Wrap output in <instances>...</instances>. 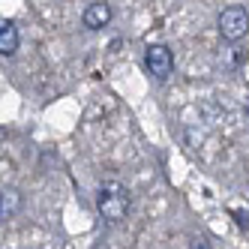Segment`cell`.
Returning <instances> with one entry per match:
<instances>
[{"label":"cell","instance_id":"obj_1","mask_svg":"<svg viewBox=\"0 0 249 249\" xmlns=\"http://www.w3.org/2000/svg\"><path fill=\"white\" fill-rule=\"evenodd\" d=\"M96 207L102 213V219H108V222H123L126 219V213H129V192L126 186H120V183H102L99 186V195H96Z\"/></svg>","mask_w":249,"mask_h":249},{"label":"cell","instance_id":"obj_2","mask_svg":"<svg viewBox=\"0 0 249 249\" xmlns=\"http://www.w3.org/2000/svg\"><path fill=\"white\" fill-rule=\"evenodd\" d=\"M216 24H219L222 39L237 42V39H243L246 33H249V12H246L243 6H225V9L219 12Z\"/></svg>","mask_w":249,"mask_h":249},{"label":"cell","instance_id":"obj_3","mask_svg":"<svg viewBox=\"0 0 249 249\" xmlns=\"http://www.w3.org/2000/svg\"><path fill=\"white\" fill-rule=\"evenodd\" d=\"M144 66L150 69L153 78L165 81L174 72V54H171V48L168 45H147V51H144Z\"/></svg>","mask_w":249,"mask_h":249},{"label":"cell","instance_id":"obj_4","mask_svg":"<svg viewBox=\"0 0 249 249\" xmlns=\"http://www.w3.org/2000/svg\"><path fill=\"white\" fill-rule=\"evenodd\" d=\"M111 6L105 3V0H96V3H90L84 9V15H81V24L87 27V30H102L105 24L111 21Z\"/></svg>","mask_w":249,"mask_h":249},{"label":"cell","instance_id":"obj_5","mask_svg":"<svg viewBox=\"0 0 249 249\" xmlns=\"http://www.w3.org/2000/svg\"><path fill=\"white\" fill-rule=\"evenodd\" d=\"M15 51H18V27L12 18H3V24H0V54L12 57Z\"/></svg>","mask_w":249,"mask_h":249},{"label":"cell","instance_id":"obj_6","mask_svg":"<svg viewBox=\"0 0 249 249\" xmlns=\"http://www.w3.org/2000/svg\"><path fill=\"white\" fill-rule=\"evenodd\" d=\"M18 210H21V192L6 186L3 192H0V219H12Z\"/></svg>","mask_w":249,"mask_h":249}]
</instances>
